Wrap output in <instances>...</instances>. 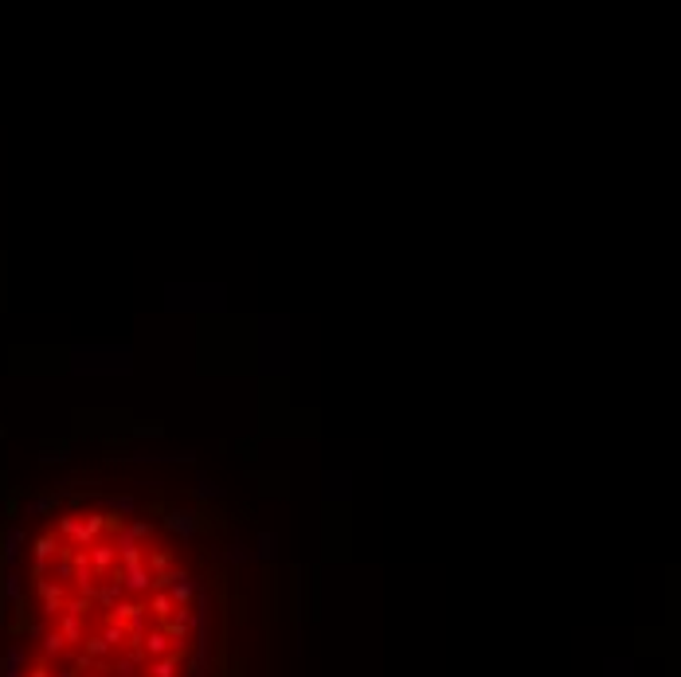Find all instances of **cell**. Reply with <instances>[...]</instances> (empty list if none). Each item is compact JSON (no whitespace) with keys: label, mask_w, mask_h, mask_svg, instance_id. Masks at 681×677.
<instances>
[{"label":"cell","mask_w":681,"mask_h":677,"mask_svg":"<svg viewBox=\"0 0 681 677\" xmlns=\"http://www.w3.org/2000/svg\"><path fill=\"white\" fill-rule=\"evenodd\" d=\"M168 529L180 536H192L196 533V513H188V509H177V513H168Z\"/></svg>","instance_id":"cell-1"},{"label":"cell","mask_w":681,"mask_h":677,"mask_svg":"<svg viewBox=\"0 0 681 677\" xmlns=\"http://www.w3.org/2000/svg\"><path fill=\"white\" fill-rule=\"evenodd\" d=\"M129 529V536H137V541H149V536H153V525H149V521H134V525H126Z\"/></svg>","instance_id":"cell-2"},{"label":"cell","mask_w":681,"mask_h":677,"mask_svg":"<svg viewBox=\"0 0 681 677\" xmlns=\"http://www.w3.org/2000/svg\"><path fill=\"white\" fill-rule=\"evenodd\" d=\"M200 498H216V485H211L208 478H204V482H200Z\"/></svg>","instance_id":"cell-4"},{"label":"cell","mask_w":681,"mask_h":677,"mask_svg":"<svg viewBox=\"0 0 681 677\" xmlns=\"http://www.w3.org/2000/svg\"><path fill=\"white\" fill-rule=\"evenodd\" d=\"M110 505H114V513H134V498H114V501H110Z\"/></svg>","instance_id":"cell-3"}]
</instances>
